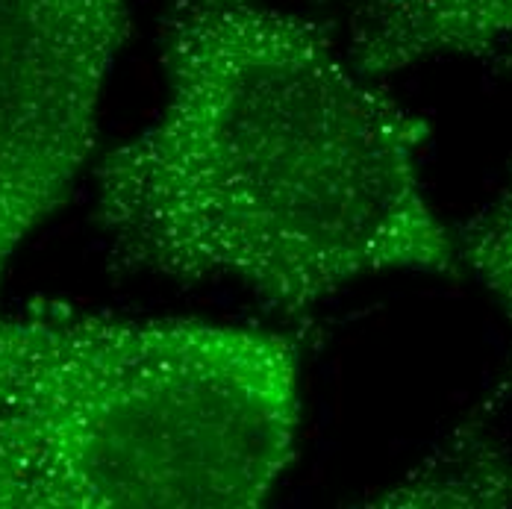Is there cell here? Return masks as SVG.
Segmentation results:
<instances>
[{"mask_svg":"<svg viewBox=\"0 0 512 509\" xmlns=\"http://www.w3.org/2000/svg\"><path fill=\"white\" fill-rule=\"evenodd\" d=\"M165 103L95 177L115 268L236 283L307 312L362 277L448 274L421 180L430 127L324 21L268 0H165Z\"/></svg>","mask_w":512,"mask_h":509,"instance_id":"6da1fadb","label":"cell"},{"mask_svg":"<svg viewBox=\"0 0 512 509\" xmlns=\"http://www.w3.org/2000/svg\"><path fill=\"white\" fill-rule=\"evenodd\" d=\"M298 427L280 333L62 304L0 315V439L36 509L262 507Z\"/></svg>","mask_w":512,"mask_h":509,"instance_id":"7a4b0ae2","label":"cell"},{"mask_svg":"<svg viewBox=\"0 0 512 509\" xmlns=\"http://www.w3.org/2000/svg\"><path fill=\"white\" fill-rule=\"evenodd\" d=\"M127 0H0V277L98 139Z\"/></svg>","mask_w":512,"mask_h":509,"instance_id":"3957f363","label":"cell"},{"mask_svg":"<svg viewBox=\"0 0 512 509\" xmlns=\"http://www.w3.org/2000/svg\"><path fill=\"white\" fill-rule=\"evenodd\" d=\"M368 77L483 56L512 39V0H315Z\"/></svg>","mask_w":512,"mask_h":509,"instance_id":"277c9868","label":"cell"},{"mask_svg":"<svg viewBox=\"0 0 512 509\" xmlns=\"http://www.w3.org/2000/svg\"><path fill=\"white\" fill-rule=\"evenodd\" d=\"M457 254L512 324V174L501 192L462 227Z\"/></svg>","mask_w":512,"mask_h":509,"instance_id":"5b68a950","label":"cell"},{"mask_svg":"<svg viewBox=\"0 0 512 509\" xmlns=\"http://www.w3.org/2000/svg\"><path fill=\"white\" fill-rule=\"evenodd\" d=\"M0 509H36V495L18 459L0 439Z\"/></svg>","mask_w":512,"mask_h":509,"instance_id":"8992f818","label":"cell"}]
</instances>
